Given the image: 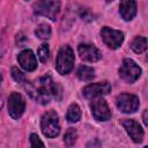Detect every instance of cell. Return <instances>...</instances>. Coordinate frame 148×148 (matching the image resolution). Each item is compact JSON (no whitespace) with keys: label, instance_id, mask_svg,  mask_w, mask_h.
<instances>
[{"label":"cell","instance_id":"1","mask_svg":"<svg viewBox=\"0 0 148 148\" xmlns=\"http://www.w3.org/2000/svg\"><path fill=\"white\" fill-rule=\"evenodd\" d=\"M24 88L30 97L39 104H47L51 98L57 101L61 98V87L50 75L42 76L32 82H25Z\"/></svg>","mask_w":148,"mask_h":148},{"label":"cell","instance_id":"2","mask_svg":"<svg viewBox=\"0 0 148 148\" xmlns=\"http://www.w3.org/2000/svg\"><path fill=\"white\" fill-rule=\"evenodd\" d=\"M74 67V52L69 45H64L59 49L56 59V68L59 74L66 75Z\"/></svg>","mask_w":148,"mask_h":148},{"label":"cell","instance_id":"3","mask_svg":"<svg viewBox=\"0 0 148 148\" xmlns=\"http://www.w3.org/2000/svg\"><path fill=\"white\" fill-rule=\"evenodd\" d=\"M40 128L45 136L54 138L60 132V123L58 113L53 110L46 111L40 119Z\"/></svg>","mask_w":148,"mask_h":148},{"label":"cell","instance_id":"4","mask_svg":"<svg viewBox=\"0 0 148 148\" xmlns=\"http://www.w3.org/2000/svg\"><path fill=\"white\" fill-rule=\"evenodd\" d=\"M140 75H141V68L134 60L130 58L123 60V64L119 68V76L125 82L133 83L140 77Z\"/></svg>","mask_w":148,"mask_h":148},{"label":"cell","instance_id":"5","mask_svg":"<svg viewBox=\"0 0 148 148\" xmlns=\"http://www.w3.org/2000/svg\"><path fill=\"white\" fill-rule=\"evenodd\" d=\"M59 10H60V2L59 1L43 0V1H37L34 3V12L37 15L45 16L52 21H54L57 18Z\"/></svg>","mask_w":148,"mask_h":148},{"label":"cell","instance_id":"6","mask_svg":"<svg viewBox=\"0 0 148 148\" xmlns=\"http://www.w3.org/2000/svg\"><path fill=\"white\" fill-rule=\"evenodd\" d=\"M91 113L98 121H106L111 118V111L103 97H95L90 104Z\"/></svg>","mask_w":148,"mask_h":148},{"label":"cell","instance_id":"7","mask_svg":"<svg viewBox=\"0 0 148 148\" xmlns=\"http://www.w3.org/2000/svg\"><path fill=\"white\" fill-rule=\"evenodd\" d=\"M101 36H102V39L105 43V45L109 46L110 49H113V50L118 49L124 40V34L121 31L111 29L109 27L102 28Z\"/></svg>","mask_w":148,"mask_h":148},{"label":"cell","instance_id":"8","mask_svg":"<svg viewBox=\"0 0 148 148\" xmlns=\"http://www.w3.org/2000/svg\"><path fill=\"white\" fill-rule=\"evenodd\" d=\"M117 108L124 113H133L139 109V98L132 94H120L117 97Z\"/></svg>","mask_w":148,"mask_h":148},{"label":"cell","instance_id":"9","mask_svg":"<svg viewBox=\"0 0 148 148\" xmlns=\"http://www.w3.org/2000/svg\"><path fill=\"white\" fill-rule=\"evenodd\" d=\"M25 110V101L18 92H12L8 98V112L12 118L18 119Z\"/></svg>","mask_w":148,"mask_h":148},{"label":"cell","instance_id":"10","mask_svg":"<svg viewBox=\"0 0 148 148\" xmlns=\"http://www.w3.org/2000/svg\"><path fill=\"white\" fill-rule=\"evenodd\" d=\"M110 91H111V86L109 82L90 83L83 88V96L87 98H95L109 94Z\"/></svg>","mask_w":148,"mask_h":148},{"label":"cell","instance_id":"11","mask_svg":"<svg viewBox=\"0 0 148 148\" xmlns=\"http://www.w3.org/2000/svg\"><path fill=\"white\" fill-rule=\"evenodd\" d=\"M77 51L81 59L88 62H95L102 58L101 51L92 44H80L77 46Z\"/></svg>","mask_w":148,"mask_h":148},{"label":"cell","instance_id":"12","mask_svg":"<svg viewBox=\"0 0 148 148\" xmlns=\"http://www.w3.org/2000/svg\"><path fill=\"white\" fill-rule=\"evenodd\" d=\"M17 61L21 65V67L28 72H32L36 69L37 67V60H36V56L34 54V52L29 49L23 50L18 53L17 56Z\"/></svg>","mask_w":148,"mask_h":148},{"label":"cell","instance_id":"13","mask_svg":"<svg viewBox=\"0 0 148 148\" xmlns=\"http://www.w3.org/2000/svg\"><path fill=\"white\" fill-rule=\"evenodd\" d=\"M123 126L125 127L126 132L128 133V135L131 136V139L134 141V142H141L143 140V130L142 127L133 119H125L123 121Z\"/></svg>","mask_w":148,"mask_h":148},{"label":"cell","instance_id":"14","mask_svg":"<svg viewBox=\"0 0 148 148\" xmlns=\"http://www.w3.org/2000/svg\"><path fill=\"white\" fill-rule=\"evenodd\" d=\"M119 13L125 21H131L136 15L135 1H121L119 5Z\"/></svg>","mask_w":148,"mask_h":148},{"label":"cell","instance_id":"15","mask_svg":"<svg viewBox=\"0 0 148 148\" xmlns=\"http://www.w3.org/2000/svg\"><path fill=\"white\" fill-rule=\"evenodd\" d=\"M76 75L81 81H90L95 77V71L89 66H80L76 71Z\"/></svg>","mask_w":148,"mask_h":148},{"label":"cell","instance_id":"16","mask_svg":"<svg viewBox=\"0 0 148 148\" xmlns=\"http://www.w3.org/2000/svg\"><path fill=\"white\" fill-rule=\"evenodd\" d=\"M66 118L69 123H76L81 119V109L79 108L77 104L73 103L68 106L67 109V113H66Z\"/></svg>","mask_w":148,"mask_h":148},{"label":"cell","instance_id":"17","mask_svg":"<svg viewBox=\"0 0 148 148\" xmlns=\"http://www.w3.org/2000/svg\"><path fill=\"white\" fill-rule=\"evenodd\" d=\"M131 47L135 53H142L147 49V39L145 37H135L131 43Z\"/></svg>","mask_w":148,"mask_h":148},{"label":"cell","instance_id":"18","mask_svg":"<svg viewBox=\"0 0 148 148\" xmlns=\"http://www.w3.org/2000/svg\"><path fill=\"white\" fill-rule=\"evenodd\" d=\"M35 34H36V36H37L38 38H40V39H49V38L51 37V28H50V25L46 24V23H40V24L36 28Z\"/></svg>","mask_w":148,"mask_h":148},{"label":"cell","instance_id":"19","mask_svg":"<svg viewBox=\"0 0 148 148\" xmlns=\"http://www.w3.org/2000/svg\"><path fill=\"white\" fill-rule=\"evenodd\" d=\"M76 139H77V133H76V130L75 128H68L67 132L65 133V136H64V142L65 145L71 148L72 146H74V143L76 142Z\"/></svg>","mask_w":148,"mask_h":148},{"label":"cell","instance_id":"20","mask_svg":"<svg viewBox=\"0 0 148 148\" xmlns=\"http://www.w3.org/2000/svg\"><path fill=\"white\" fill-rule=\"evenodd\" d=\"M37 54H38V58H39V60H40L42 62H46L47 59H49V56H50L49 45H47V44H42V45L38 47Z\"/></svg>","mask_w":148,"mask_h":148},{"label":"cell","instance_id":"21","mask_svg":"<svg viewBox=\"0 0 148 148\" xmlns=\"http://www.w3.org/2000/svg\"><path fill=\"white\" fill-rule=\"evenodd\" d=\"M12 76H13V79H14L16 82H18V83H25V82H27L24 74H23L17 67H13V68H12Z\"/></svg>","mask_w":148,"mask_h":148},{"label":"cell","instance_id":"22","mask_svg":"<svg viewBox=\"0 0 148 148\" xmlns=\"http://www.w3.org/2000/svg\"><path fill=\"white\" fill-rule=\"evenodd\" d=\"M30 145H31V148H44V143L43 141L39 139V136L35 133H32L30 135Z\"/></svg>","mask_w":148,"mask_h":148},{"label":"cell","instance_id":"23","mask_svg":"<svg viewBox=\"0 0 148 148\" xmlns=\"http://www.w3.org/2000/svg\"><path fill=\"white\" fill-rule=\"evenodd\" d=\"M143 123H145V125H147V110H145V112H143Z\"/></svg>","mask_w":148,"mask_h":148},{"label":"cell","instance_id":"24","mask_svg":"<svg viewBox=\"0 0 148 148\" xmlns=\"http://www.w3.org/2000/svg\"><path fill=\"white\" fill-rule=\"evenodd\" d=\"M1 81H2V75L0 74V83H1Z\"/></svg>","mask_w":148,"mask_h":148},{"label":"cell","instance_id":"25","mask_svg":"<svg viewBox=\"0 0 148 148\" xmlns=\"http://www.w3.org/2000/svg\"><path fill=\"white\" fill-rule=\"evenodd\" d=\"M143 148H148V147H143Z\"/></svg>","mask_w":148,"mask_h":148}]
</instances>
